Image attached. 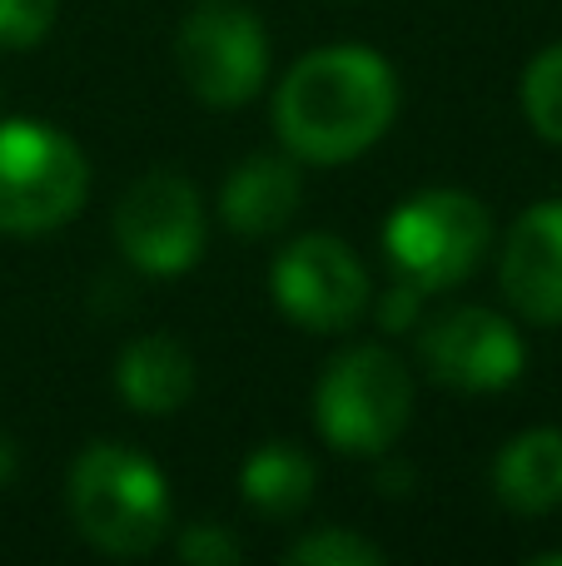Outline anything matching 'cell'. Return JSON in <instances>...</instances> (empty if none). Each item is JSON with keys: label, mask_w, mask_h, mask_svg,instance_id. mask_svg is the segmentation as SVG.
<instances>
[{"label": "cell", "mask_w": 562, "mask_h": 566, "mask_svg": "<svg viewBox=\"0 0 562 566\" xmlns=\"http://www.w3.org/2000/svg\"><path fill=\"white\" fill-rule=\"evenodd\" d=\"M398 115V80L378 50L329 45L304 55L274 95V129L304 165H348Z\"/></svg>", "instance_id": "6da1fadb"}, {"label": "cell", "mask_w": 562, "mask_h": 566, "mask_svg": "<svg viewBox=\"0 0 562 566\" xmlns=\"http://www.w3.org/2000/svg\"><path fill=\"white\" fill-rule=\"evenodd\" d=\"M80 537L105 557H149L169 527V482L145 452L95 442L75 458L65 482Z\"/></svg>", "instance_id": "7a4b0ae2"}, {"label": "cell", "mask_w": 562, "mask_h": 566, "mask_svg": "<svg viewBox=\"0 0 562 566\" xmlns=\"http://www.w3.org/2000/svg\"><path fill=\"white\" fill-rule=\"evenodd\" d=\"M414 418V378L378 343L339 353L314 388V422L324 442L348 458H374L394 448Z\"/></svg>", "instance_id": "3957f363"}, {"label": "cell", "mask_w": 562, "mask_h": 566, "mask_svg": "<svg viewBox=\"0 0 562 566\" xmlns=\"http://www.w3.org/2000/svg\"><path fill=\"white\" fill-rule=\"evenodd\" d=\"M90 195L80 145L40 119H0V234H50Z\"/></svg>", "instance_id": "277c9868"}, {"label": "cell", "mask_w": 562, "mask_h": 566, "mask_svg": "<svg viewBox=\"0 0 562 566\" xmlns=\"http://www.w3.org/2000/svg\"><path fill=\"white\" fill-rule=\"evenodd\" d=\"M488 209L464 189H424L404 199L384 224V254L394 279L418 293L454 289L478 269L488 249Z\"/></svg>", "instance_id": "5b68a950"}, {"label": "cell", "mask_w": 562, "mask_h": 566, "mask_svg": "<svg viewBox=\"0 0 562 566\" xmlns=\"http://www.w3.org/2000/svg\"><path fill=\"white\" fill-rule=\"evenodd\" d=\"M175 55L195 99L215 109H235L254 99L269 75L264 25L235 0H199L179 25Z\"/></svg>", "instance_id": "8992f818"}, {"label": "cell", "mask_w": 562, "mask_h": 566, "mask_svg": "<svg viewBox=\"0 0 562 566\" xmlns=\"http://www.w3.org/2000/svg\"><path fill=\"white\" fill-rule=\"evenodd\" d=\"M115 244L139 274H185L205 254V205L175 169H149L115 205Z\"/></svg>", "instance_id": "52a82bcc"}, {"label": "cell", "mask_w": 562, "mask_h": 566, "mask_svg": "<svg viewBox=\"0 0 562 566\" xmlns=\"http://www.w3.org/2000/svg\"><path fill=\"white\" fill-rule=\"evenodd\" d=\"M269 293L304 333H344L368 308V274L334 234H304L274 259Z\"/></svg>", "instance_id": "ba28073f"}, {"label": "cell", "mask_w": 562, "mask_h": 566, "mask_svg": "<svg viewBox=\"0 0 562 566\" xmlns=\"http://www.w3.org/2000/svg\"><path fill=\"white\" fill-rule=\"evenodd\" d=\"M424 368L458 392H498L523 378L528 348L518 328L493 308H454L418 338Z\"/></svg>", "instance_id": "9c48e42d"}, {"label": "cell", "mask_w": 562, "mask_h": 566, "mask_svg": "<svg viewBox=\"0 0 562 566\" xmlns=\"http://www.w3.org/2000/svg\"><path fill=\"white\" fill-rule=\"evenodd\" d=\"M498 279L528 323H562V199H543L508 229Z\"/></svg>", "instance_id": "30bf717a"}, {"label": "cell", "mask_w": 562, "mask_h": 566, "mask_svg": "<svg viewBox=\"0 0 562 566\" xmlns=\"http://www.w3.org/2000/svg\"><path fill=\"white\" fill-rule=\"evenodd\" d=\"M299 199H304V179L294 169V155H249L225 179L219 209H225V224L235 234L264 239L279 234L299 214Z\"/></svg>", "instance_id": "8fae6325"}, {"label": "cell", "mask_w": 562, "mask_h": 566, "mask_svg": "<svg viewBox=\"0 0 562 566\" xmlns=\"http://www.w3.org/2000/svg\"><path fill=\"white\" fill-rule=\"evenodd\" d=\"M115 388L145 418H169L195 392V358L169 333H145L135 338L115 363Z\"/></svg>", "instance_id": "7c38bea8"}, {"label": "cell", "mask_w": 562, "mask_h": 566, "mask_svg": "<svg viewBox=\"0 0 562 566\" xmlns=\"http://www.w3.org/2000/svg\"><path fill=\"white\" fill-rule=\"evenodd\" d=\"M493 488L503 507L538 517L562 502V432L558 428H528L498 452Z\"/></svg>", "instance_id": "4fadbf2b"}, {"label": "cell", "mask_w": 562, "mask_h": 566, "mask_svg": "<svg viewBox=\"0 0 562 566\" xmlns=\"http://www.w3.org/2000/svg\"><path fill=\"white\" fill-rule=\"evenodd\" d=\"M239 492L259 517H294L314 497V462L294 442H264L249 452L239 472Z\"/></svg>", "instance_id": "5bb4252c"}, {"label": "cell", "mask_w": 562, "mask_h": 566, "mask_svg": "<svg viewBox=\"0 0 562 566\" xmlns=\"http://www.w3.org/2000/svg\"><path fill=\"white\" fill-rule=\"evenodd\" d=\"M523 109L548 145H562V45H548L523 75Z\"/></svg>", "instance_id": "9a60e30c"}, {"label": "cell", "mask_w": 562, "mask_h": 566, "mask_svg": "<svg viewBox=\"0 0 562 566\" xmlns=\"http://www.w3.org/2000/svg\"><path fill=\"white\" fill-rule=\"evenodd\" d=\"M284 557L294 566H384L388 552L378 547V542L348 532V527H329V532H309V537H299Z\"/></svg>", "instance_id": "2e32d148"}, {"label": "cell", "mask_w": 562, "mask_h": 566, "mask_svg": "<svg viewBox=\"0 0 562 566\" xmlns=\"http://www.w3.org/2000/svg\"><path fill=\"white\" fill-rule=\"evenodd\" d=\"M60 0H0V50H30L50 35Z\"/></svg>", "instance_id": "e0dca14e"}, {"label": "cell", "mask_w": 562, "mask_h": 566, "mask_svg": "<svg viewBox=\"0 0 562 566\" xmlns=\"http://www.w3.org/2000/svg\"><path fill=\"white\" fill-rule=\"evenodd\" d=\"M175 547H179V557L195 562V566H229V562L244 557V547H239L225 527H215V522H195V527H185Z\"/></svg>", "instance_id": "ac0fdd59"}, {"label": "cell", "mask_w": 562, "mask_h": 566, "mask_svg": "<svg viewBox=\"0 0 562 566\" xmlns=\"http://www.w3.org/2000/svg\"><path fill=\"white\" fill-rule=\"evenodd\" d=\"M428 293H418L414 283H404V279H394V289L384 293V303H378V323H384L388 333H404L408 323L418 318V303H424Z\"/></svg>", "instance_id": "d6986e66"}, {"label": "cell", "mask_w": 562, "mask_h": 566, "mask_svg": "<svg viewBox=\"0 0 562 566\" xmlns=\"http://www.w3.org/2000/svg\"><path fill=\"white\" fill-rule=\"evenodd\" d=\"M15 472H20V452H15V442L0 432V488H6V482H15Z\"/></svg>", "instance_id": "ffe728a7"}, {"label": "cell", "mask_w": 562, "mask_h": 566, "mask_svg": "<svg viewBox=\"0 0 562 566\" xmlns=\"http://www.w3.org/2000/svg\"><path fill=\"white\" fill-rule=\"evenodd\" d=\"M553 562H562V552H543V557H538V566H553Z\"/></svg>", "instance_id": "44dd1931"}]
</instances>
